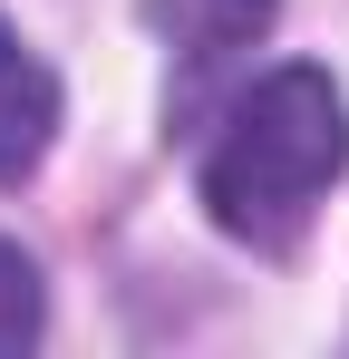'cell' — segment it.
I'll return each mask as SVG.
<instances>
[{
	"mask_svg": "<svg viewBox=\"0 0 349 359\" xmlns=\"http://www.w3.org/2000/svg\"><path fill=\"white\" fill-rule=\"evenodd\" d=\"M349 175V97L330 68H272L224 107L204 146V214L252 252H291L310 204Z\"/></svg>",
	"mask_w": 349,
	"mask_h": 359,
	"instance_id": "1",
	"label": "cell"
},
{
	"mask_svg": "<svg viewBox=\"0 0 349 359\" xmlns=\"http://www.w3.org/2000/svg\"><path fill=\"white\" fill-rule=\"evenodd\" d=\"M58 136V78L39 49H20V29H0V184H20Z\"/></svg>",
	"mask_w": 349,
	"mask_h": 359,
	"instance_id": "3",
	"label": "cell"
},
{
	"mask_svg": "<svg viewBox=\"0 0 349 359\" xmlns=\"http://www.w3.org/2000/svg\"><path fill=\"white\" fill-rule=\"evenodd\" d=\"M156 29L174 39V97H194L233 49L272 29V0H156Z\"/></svg>",
	"mask_w": 349,
	"mask_h": 359,
	"instance_id": "2",
	"label": "cell"
},
{
	"mask_svg": "<svg viewBox=\"0 0 349 359\" xmlns=\"http://www.w3.org/2000/svg\"><path fill=\"white\" fill-rule=\"evenodd\" d=\"M49 320V292H39V262L20 243H0V350H29Z\"/></svg>",
	"mask_w": 349,
	"mask_h": 359,
	"instance_id": "4",
	"label": "cell"
}]
</instances>
